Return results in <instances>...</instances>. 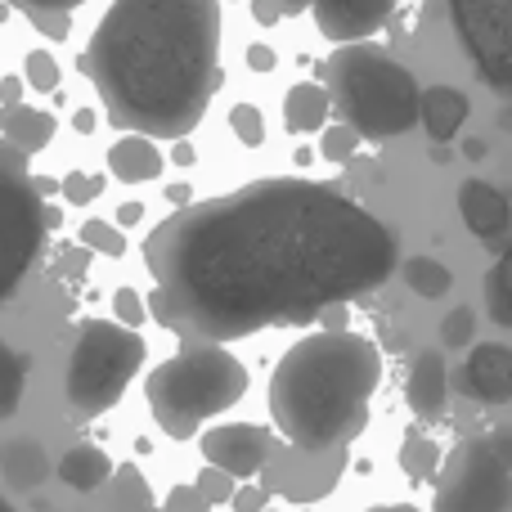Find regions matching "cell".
<instances>
[{
  "label": "cell",
  "mask_w": 512,
  "mask_h": 512,
  "mask_svg": "<svg viewBox=\"0 0 512 512\" xmlns=\"http://www.w3.org/2000/svg\"><path fill=\"white\" fill-rule=\"evenodd\" d=\"M153 310L189 342L306 324L396 270L378 216L310 180H261L176 212L149 234Z\"/></svg>",
  "instance_id": "1"
},
{
  "label": "cell",
  "mask_w": 512,
  "mask_h": 512,
  "mask_svg": "<svg viewBox=\"0 0 512 512\" xmlns=\"http://www.w3.org/2000/svg\"><path fill=\"white\" fill-rule=\"evenodd\" d=\"M221 54V0H113L86 72L117 126L180 140L207 113Z\"/></svg>",
  "instance_id": "2"
},
{
  "label": "cell",
  "mask_w": 512,
  "mask_h": 512,
  "mask_svg": "<svg viewBox=\"0 0 512 512\" xmlns=\"http://www.w3.org/2000/svg\"><path fill=\"white\" fill-rule=\"evenodd\" d=\"M382 355L360 333H319L279 360L270 382V414L297 450H337L364 427L378 391Z\"/></svg>",
  "instance_id": "3"
},
{
  "label": "cell",
  "mask_w": 512,
  "mask_h": 512,
  "mask_svg": "<svg viewBox=\"0 0 512 512\" xmlns=\"http://www.w3.org/2000/svg\"><path fill=\"white\" fill-rule=\"evenodd\" d=\"M328 90L337 113L364 140H391L418 122V81L387 50L346 41L328 59Z\"/></svg>",
  "instance_id": "4"
},
{
  "label": "cell",
  "mask_w": 512,
  "mask_h": 512,
  "mask_svg": "<svg viewBox=\"0 0 512 512\" xmlns=\"http://www.w3.org/2000/svg\"><path fill=\"white\" fill-rule=\"evenodd\" d=\"M248 391V369L216 342H185L149 378L153 418L167 436H194L198 423L225 414Z\"/></svg>",
  "instance_id": "5"
},
{
  "label": "cell",
  "mask_w": 512,
  "mask_h": 512,
  "mask_svg": "<svg viewBox=\"0 0 512 512\" xmlns=\"http://www.w3.org/2000/svg\"><path fill=\"white\" fill-rule=\"evenodd\" d=\"M144 360L140 333L108 319H90L81 324L77 346H72L68 364V400L81 414H104L108 405H117L126 391V382L135 378Z\"/></svg>",
  "instance_id": "6"
},
{
  "label": "cell",
  "mask_w": 512,
  "mask_h": 512,
  "mask_svg": "<svg viewBox=\"0 0 512 512\" xmlns=\"http://www.w3.org/2000/svg\"><path fill=\"white\" fill-rule=\"evenodd\" d=\"M432 512H512V454L504 436L463 441L445 459Z\"/></svg>",
  "instance_id": "7"
},
{
  "label": "cell",
  "mask_w": 512,
  "mask_h": 512,
  "mask_svg": "<svg viewBox=\"0 0 512 512\" xmlns=\"http://www.w3.org/2000/svg\"><path fill=\"white\" fill-rule=\"evenodd\" d=\"M41 189L23 176V153L0 149V301L14 297L45 234Z\"/></svg>",
  "instance_id": "8"
},
{
  "label": "cell",
  "mask_w": 512,
  "mask_h": 512,
  "mask_svg": "<svg viewBox=\"0 0 512 512\" xmlns=\"http://www.w3.org/2000/svg\"><path fill=\"white\" fill-rule=\"evenodd\" d=\"M450 14L468 59L504 95L512 86V0H450Z\"/></svg>",
  "instance_id": "9"
},
{
  "label": "cell",
  "mask_w": 512,
  "mask_h": 512,
  "mask_svg": "<svg viewBox=\"0 0 512 512\" xmlns=\"http://www.w3.org/2000/svg\"><path fill=\"white\" fill-rule=\"evenodd\" d=\"M301 9L315 14L319 36L346 45V41H364V36L378 32L391 18L396 0H256V18L261 23H279V18L301 14Z\"/></svg>",
  "instance_id": "10"
},
{
  "label": "cell",
  "mask_w": 512,
  "mask_h": 512,
  "mask_svg": "<svg viewBox=\"0 0 512 512\" xmlns=\"http://www.w3.org/2000/svg\"><path fill=\"white\" fill-rule=\"evenodd\" d=\"M203 454L212 468L230 472V477H256L270 459V432L252 423H225L203 436Z\"/></svg>",
  "instance_id": "11"
},
{
  "label": "cell",
  "mask_w": 512,
  "mask_h": 512,
  "mask_svg": "<svg viewBox=\"0 0 512 512\" xmlns=\"http://www.w3.org/2000/svg\"><path fill=\"white\" fill-rule=\"evenodd\" d=\"M459 216H463V225L486 243H504L508 221H512L508 198L499 194L495 185H486V180H468V185L459 189Z\"/></svg>",
  "instance_id": "12"
},
{
  "label": "cell",
  "mask_w": 512,
  "mask_h": 512,
  "mask_svg": "<svg viewBox=\"0 0 512 512\" xmlns=\"http://www.w3.org/2000/svg\"><path fill=\"white\" fill-rule=\"evenodd\" d=\"M463 391L486 405H504L512 396V351L508 346H477L463 364Z\"/></svg>",
  "instance_id": "13"
},
{
  "label": "cell",
  "mask_w": 512,
  "mask_h": 512,
  "mask_svg": "<svg viewBox=\"0 0 512 512\" xmlns=\"http://www.w3.org/2000/svg\"><path fill=\"white\" fill-rule=\"evenodd\" d=\"M418 122L427 126L432 144H450L459 135V126L468 122V95L454 86L418 90Z\"/></svg>",
  "instance_id": "14"
},
{
  "label": "cell",
  "mask_w": 512,
  "mask_h": 512,
  "mask_svg": "<svg viewBox=\"0 0 512 512\" xmlns=\"http://www.w3.org/2000/svg\"><path fill=\"white\" fill-rule=\"evenodd\" d=\"M108 171H113L117 180H126V185H140V180H153L162 171V153L158 144H153V135H126V140H117L113 149H108Z\"/></svg>",
  "instance_id": "15"
},
{
  "label": "cell",
  "mask_w": 512,
  "mask_h": 512,
  "mask_svg": "<svg viewBox=\"0 0 512 512\" xmlns=\"http://www.w3.org/2000/svg\"><path fill=\"white\" fill-rule=\"evenodd\" d=\"M445 396H450V382H445L441 351H423L414 360V378H409V405H414V414H423V418H441Z\"/></svg>",
  "instance_id": "16"
},
{
  "label": "cell",
  "mask_w": 512,
  "mask_h": 512,
  "mask_svg": "<svg viewBox=\"0 0 512 512\" xmlns=\"http://www.w3.org/2000/svg\"><path fill=\"white\" fill-rule=\"evenodd\" d=\"M0 131H5V144L18 153H36L50 144L54 135V122L45 113H36V108L27 104H5V113H0Z\"/></svg>",
  "instance_id": "17"
},
{
  "label": "cell",
  "mask_w": 512,
  "mask_h": 512,
  "mask_svg": "<svg viewBox=\"0 0 512 512\" xmlns=\"http://www.w3.org/2000/svg\"><path fill=\"white\" fill-rule=\"evenodd\" d=\"M328 108H333V99H328L324 86H315V81H301V86L288 90V99H283V122H288L292 135L301 131H319V126L328 122Z\"/></svg>",
  "instance_id": "18"
},
{
  "label": "cell",
  "mask_w": 512,
  "mask_h": 512,
  "mask_svg": "<svg viewBox=\"0 0 512 512\" xmlns=\"http://www.w3.org/2000/svg\"><path fill=\"white\" fill-rule=\"evenodd\" d=\"M108 472H113V463H108L104 450H95V445H77V450H68L59 459V477L68 481L72 490H99L108 481Z\"/></svg>",
  "instance_id": "19"
},
{
  "label": "cell",
  "mask_w": 512,
  "mask_h": 512,
  "mask_svg": "<svg viewBox=\"0 0 512 512\" xmlns=\"http://www.w3.org/2000/svg\"><path fill=\"white\" fill-rule=\"evenodd\" d=\"M405 283L418 292V297H445L454 274H450V265L432 261V256H414V261H405Z\"/></svg>",
  "instance_id": "20"
},
{
  "label": "cell",
  "mask_w": 512,
  "mask_h": 512,
  "mask_svg": "<svg viewBox=\"0 0 512 512\" xmlns=\"http://www.w3.org/2000/svg\"><path fill=\"white\" fill-rule=\"evenodd\" d=\"M5 472H9V486H18V490H32L36 481L45 477V454L36 450V445H9V454H5Z\"/></svg>",
  "instance_id": "21"
},
{
  "label": "cell",
  "mask_w": 512,
  "mask_h": 512,
  "mask_svg": "<svg viewBox=\"0 0 512 512\" xmlns=\"http://www.w3.org/2000/svg\"><path fill=\"white\" fill-rule=\"evenodd\" d=\"M23 400V360L0 342V418H9Z\"/></svg>",
  "instance_id": "22"
},
{
  "label": "cell",
  "mask_w": 512,
  "mask_h": 512,
  "mask_svg": "<svg viewBox=\"0 0 512 512\" xmlns=\"http://www.w3.org/2000/svg\"><path fill=\"white\" fill-rule=\"evenodd\" d=\"M486 301H490V319L495 324H512V301H508V252L495 261V270H490L486 279Z\"/></svg>",
  "instance_id": "23"
},
{
  "label": "cell",
  "mask_w": 512,
  "mask_h": 512,
  "mask_svg": "<svg viewBox=\"0 0 512 512\" xmlns=\"http://www.w3.org/2000/svg\"><path fill=\"white\" fill-rule=\"evenodd\" d=\"M472 328H477V315L468 306H454L450 315L441 319V342L445 346H468L472 342Z\"/></svg>",
  "instance_id": "24"
},
{
  "label": "cell",
  "mask_w": 512,
  "mask_h": 512,
  "mask_svg": "<svg viewBox=\"0 0 512 512\" xmlns=\"http://www.w3.org/2000/svg\"><path fill=\"white\" fill-rule=\"evenodd\" d=\"M27 81H32L36 90H54L59 86V63L50 59V54H27Z\"/></svg>",
  "instance_id": "25"
},
{
  "label": "cell",
  "mask_w": 512,
  "mask_h": 512,
  "mask_svg": "<svg viewBox=\"0 0 512 512\" xmlns=\"http://www.w3.org/2000/svg\"><path fill=\"white\" fill-rule=\"evenodd\" d=\"M198 490H203L207 504H216V499H230V495H234V477H230V472H221V468H212V463H207V472L198 477Z\"/></svg>",
  "instance_id": "26"
},
{
  "label": "cell",
  "mask_w": 512,
  "mask_h": 512,
  "mask_svg": "<svg viewBox=\"0 0 512 512\" xmlns=\"http://www.w3.org/2000/svg\"><path fill=\"white\" fill-rule=\"evenodd\" d=\"M355 140H360V135H355L351 126H333V131L324 135V158L328 162H346L355 153Z\"/></svg>",
  "instance_id": "27"
},
{
  "label": "cell",
  "mask_w": 512,
  "mask_h": 512,
  "mask_svg": "<svg viewBox=\"0 0 512 512\" xmlns=\"http://www.w3.org/2000/svg\"><path fill=\"white\" fill-rule=\"evenodd\" d=\"M234 131H239L243 144H261V135H265L261 113H256L252 104H239V108H234Z\"/></svg>",
  "instance_id": "28"
},
{
  "label": "cell",
  "mask_w": 512,
  "mask_h": 512,
  "mask_svg": "<svg viewBox=\"0 0 512 512\" xmlns=\"http://www.w3.org/2000/svg\"><path fill=\"white\" fill-rule=\"evenodd\" d=\"M81 239H86L90 248H99V252H113V256L122 252V234H113L104 221H90L86 230H81Z\"/></svg>",
  "instance_id": "29"
},
{
  "label": "cell",
  "mask_w": 512,
  "mask_h": 512,
  "mask_svg": "<svg viewBox=\"0 0 512 512\" xmlns=\"http://www.w3.org/2000/svg\"><path fill=\"white\" fill-rule=\"evenodd\" d=\"M436 463V450L427 441H409V450H405V468L414 472V477H427V468Z\"/></svg>",
  "instance_id": "30"
},
{
  "label": "cell",
  "mask_w": 512,
  "mask_h": 512,
  "mask_svg": "<svg viewBox=\"0 0 512 512\" xmlns=\"http://www.w3.org/2000/svg\"><path fill=\"white\" fill-rule=\"evenodd\" d=\"M63 194H68L72 203H90V198L99 194V180H86V176H68V180H63Z\"/></svg>",
  "instance_id": "31"
},
{
  "label": "cell",
  "mask_w": 512,
  "mask_h": 512,
  "mask_svg": "<svg viewBox=\"0 0 512 512\" xmlns=\"http://www.w3.org/2000/svg\"><path fill=\"white\" fill-rule=\"evenodd\" d=\"M167 512H207L203 490H176V495H171V504H167Z\"/></svg>",
  "instance_id": "32"
},
{
  "label": "cell",
  "mask_w": 512,
  "mask_h": 512,
  "mask_svg": "<svg viewBox=\"0 0 512 512\" xmlns=\"http://www.w3.org/2000/svg\"><path fill=\"white\" fill-rule=\"evenodd\" d=\"M14 5L27 9V14H32V9H59V14H68V9L86 5V0H14Z\"/></svg>",
  "instance_id": "33"
},
{
  "label": "cell",
  "mask_w": 512,
  "mask_h": 512,
  "mask_svg": "<svg viewBox=\"0 0 512 512\" xmlns=\"http://www.w3.org/2000/svg\"><path fill=\"white\" fill-rule=\"evenodd\" d=\"M230 499H234V508H239V512H256V508L265 504L261 490H243V495H230Z\"/></svg>",
  "instance_id": "34"
},
{
  "label": "cell",
  "mask_w": 512,
  "mask_h": 512,
  "mask_svg": "<svg viewBox=\"0 0 512 512\" xmlns=\"http://www.w3.org/2000/svg\"><path fill=\"white\" fill-rule=\"evenodd\" d=\"M117 306H122V310H126V315H131V319H135V315H140V306H135V292H126V288H122V292H117Z\"/></svg>",
  "instance_id": "35"
},
{
  "label": "cell",
  "mask_w": 512,
  "mask_h": 512,
  "mask_svg": "<svg viewBox=\"0 0 512 512\" xmlns=\"http://www.w3.org/2000/svg\"><path fill=\"white\" fill-rule=\"evenodd\" d=\"M252 68H274V54L256 45V50H252Z\"/></svg>",
  "instance_id": "36"
},
{
  "label": "cell",
  "mask_w": 512,
  "mask_h": 512,
  "mask_svg": "<svg viewBox=\"0 0 512 512\" xmlns=\"http://www.w3.org/2000/svg\"><path fill=\"white\" fill-rule=\"evenodd\" d=\"M463 153H468V158H486V140H468Z\"/></svg>",
  "instance_id": "37"
},
{
  "label": "cell",
  "mask_w": 512,
  "mask_h": 512,
  "mask_svg": "<svg viewBox=\"0 0 512 512\" xmlns=\"http://www.w3.org/2000/svg\"><path fill=\"white\" fill-rule=\"evenodd\" d=\"M135 221H140V207L126 203V207H122V225H135Z\"/></svg>",
  "instance_id": "38"
},
{
  "label": "cell",
  "mask_w": 512,
  "mask_h": 512,
  "mask_svg": "<svg viewBox=\"0 0 512 512\" xmlns=\"http://www.w3.org/2000/svg\"><path fill=\"white\" fill-rule=\"evenodd\" d=\"M0 95H5V104H14V99H18V81H5V86H0Z\"/></svg>",
  "instance_id": "39"
},
{
  "label": "cell",
  "mask_w": 512,
  "mask_h": 512,
  "mask_svg": "<svg viewBox=\"0 0 512 512\" xmlns=\"http://www.w3.org/2000/svg\"><path fill=\"white\" fill-rule=\"evenodd\" d=\"M378 512H414V508H378Z\"/></svg>",
  "instance_id": "40"
},
{
  "label": "cell",
  "mask_w": 512,
  "mask_h": 512,
  "mask_svg": "<svg viewBox=\"0 0 512 512\" xmlns=\"http://www.w3.org/2000/svg\"><path fill=\"white\" fill-rule=\"evenodd\" d=\"M0 512H14V508H9V504H5V499H0Z\"/></svg>",
  "instance_id": "41"
}]
</instances>
